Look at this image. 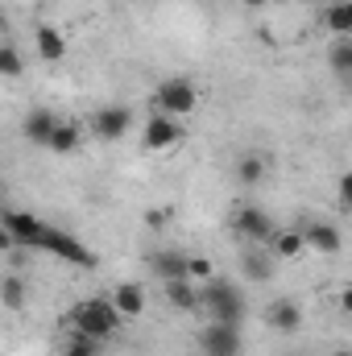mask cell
<instances>
[{
    "label": "cell",
    "mask_w": 352,
    "mask_h": 356,
    "mask_svg": "<svg viewBox=\"0 0 352 356\" xmlns=\"http://www.w3.org/2000/svg\"><path fill=\"white\" fill-rule=\"evenodd\" d=\"M199 311H207L216 323H237L241 327V319H245V294L232 286V282H224V277H207V286L199 290Z\"/></svg>",
    "instance_id": "6da1fadb"
},
{
    "label": "cell",
    "mask_w": 352,
    "mask_h": 356,
    "mask_svg": "<svg viewBox=\"0 0 352 356\" xmlns=\"http://www.w3.org/2000/svg\"><path fill=\"white\" fill-rule=\"evenodd\" d=\"M71 323H75V336H88V340H108L116 327H120V315L108 298H83L71 307Z\"/></svg>",
    "instance_id": "7a4b0ae2"
},
{
    "label": "cell",
    "mask_w": 352,
    "mask_h": 356,
    "mask_svg": "<svg viewBox=\"0 0 352 356\" xmlns=\"http://www.w3.org/2000/svg\"><path fill=\"white\" fill-rule=\"evenodd\" d=\"M29 249H42V253H54V257H63L67 266H83L91 269L95 266V257H91V249L79 241V236H71V232H63V228H54V224H38V236H33V245Z\"/></svg>",
    "instance_id": "3957f363"
},
{
    "label": "cell",
    "mask_w": 352,
    "mask_h": 356,
    "mask_svg": "<svg viewBox=\"0 0 352 356\" xmlns=\"http://www.w3.org/2000/svg\"><path fill=\"white\" fill-rule=\"evenodd\" d=\"M195 104H199V91H195V83L186 75H170V79H162L154 88V108L162 116H175V120L178 116H191Z\"/></svg>",
    "instance_id": "277c9868"
},
{
    "label": "cell",
    "mask_w": 352,
    "mask_h": 356,
    "mask_svg": "<svg viewBox=\"0 0 352 356\" xmlns=\"http://www.w3.org/2000/svg\"><path fill=\"white\" fill-rule=\"evenodd\" d=\"M199 353L203 356H241V327L211 319V323L199 332Z\"/></svg>",
    "instance_id": "5b68a950"
},
{
    "label": "cell",
    "mask_w": 352,
    "mask_h": 356,
    "mask_svg": "<svg viewBox=\"0 0 352 356\" xmlns=\"http://www.w3.org/2000/svg\"><path fill=\"white\" fill-rule=\"evenodd\" d=\"M232 228H237V236H241L245 245H265V241L278 232V228H273V220L265 216L262 207H237Z\"/></svg>",
    "instance_id": "8992f818"
},
{
    "label": "cell",
    "mask_w": 352,
    "mask_h": 356,
    "mask_svg": "<svg viewBox=\"0 0 352 356\" xmlns=\"http://www.w3.org/2000/svg\"><path fill=\"white\" fill-rule=\"evenodd\" d=\"M129 124H133V112H129L125 104H104V108L91 116V133H95L99 141H120V137L129 133Z\"/></svg>",
    "instance_id": "52a82bcc"
},
{
    "label": "cell",
    "mask_w": 352,
    "mask_h": 356,
    "mask_svg": "<svg viewBox=\"0 0 352 356\" xmlns=\"http://www.w3.org/2000/svg\"><path fill=\"white\" fill-rule=\"evenodd\" d=\"M141 141H145V149H175L178 141H182V124H178L175 116H162V112H154V116L145 120V133H141Z\"/></svg>",
    "instance_id": "ba28073f"
},
{
    "label": "cell",
    "mask_w": 352,
    "mask_h": 356,
    "mask_svg": "<svg viewBox=\"0 0 352 356\" xmlns=\"http://www.w3.org/2000/svg\"><path fill=\"white\" fill-rule=\"evenodd\" d=\"M303 245L315 249V253H323V257H336L340 245H344V236H340V228H336L332 220H311V224L303 228Z\"/></svg>",
    "instance_id": "9c48e42d"
},
{
    "label": "cell",
    "mask_w": 352,
    "mask_h": 356,
    "mask_svg": "<svg viewBox=\"0 0 352 356\" xmlns=\"http://www.w3.org/2000/svg\"><path fill=\"white\" fill-rule=\"evenodd\" d=\"M265 323H269L273 332H282V336H294V332L303 327V307H298L294 298H273L269 311H265Z\"/></svg>",
    "instance_id": "30bf717a"
},
{
    "label": "cell",
    "mask_w": 352,
    "mask_h": 356,
    "mask_svg": "<svg viewBox=\"0 0 352 356\" xmlns=\"http://www.w3.org/2000/svg\"><path fill=\"white\" fill-rule=\"evenodd\" d=\"M112 307H116V315L120 319H137V315H145V290L141 286H133V282H120L116 290H112V298H108Z\"/></svg>",
    "instance_id": "8fae6325"
},
{
    "label": "cell",
    "mask_w": 352,
    "mask_h": 356,
    "mask_svg": "<svg viewBox=\"0 0 352 356\" xmlns=\"http://www.w3.org/2000/svg\"><path fill=\"white\" fill-rule=\"evenodd\" d=\"M186 253H178V249H158L154 257H150V269H154V277H162V282H175V277H186Z\"/></svg>",
    "instance_id": "7c38bea8"
},
{
    "label": "cell",
    "mask_w": 352,
    "mask_h": 356,
    "mask_svg": "<svg viewBox=\"0 0 352 356\" xmlns=\"http://www.w3.org/2000/svg\"><path fill=\"white\" fill-rule=\"evenodd\" d=\"M79 145H83V129L75 120H58L46 137V149H54V154H75Z\"/></svg>",
    "instance_id": "4fadbf2b"
},
{
    "label": "cell",
    "mask_w": 352,
    "mask_h": 356,
    "mask_svg": "<svg viewBox=\"0 0 352 356\" xmlns=\"http://www.w3.org/2000/svg\"><path fill=\"white\" fill-rule=\"evenodd\" d=\"M58 124V116L50 112V108H33L29 116H25V124H21V133H25V141H33V145H42L46 149V137H50V129Z\"/></svg>",
    "instance_id": "5bb4252c"
},
{
    "label": "cell",
    "mask_w": 352,
    "mask_h": 356,
    "mask_svg": "<svg viewBox=\"0 0 352 356\" xmlns=\"http://www.w3.org/2000/svg\"><path fill=\"white\" fill-rule=\"evenodd\" d=\"M166 286V302L175 307V311H199V290L191 286V277H175V282H162Z\"/></svg>",
    "instance_id": "9a60e30c"
},
{
    "label": "cell",
    "mask_w": 352,
    "mask_h": 356,
    "mask_svg": "<svg viewBox=\"0 0 352 356\" xmlns=\"http://www.w3.org/2000/svg\"><path fill=\"white\" fill-rule=\"evenodd\" d=\"M241 273L253 277V282H269V277H273V257L265 253L262 245H249L245 257H241Z\"/></svg>",
    "instance_id": "2e32d148"
},
{
    "label": "cell",
    "mask_w": 352,
    "mask_h": 356,
    "mask_svg": "<svg viewBox=\"0 0 352 356\" xmlns=\"http://www.w3.org/2000/svg\"><path fill=\"white\" fill-rule=\"evenodd\" d=\"M0 302H4L8 311H21V307L29 302V286H25V277H21V273L0 277Z\"/></svg>",
    "instance_id": "e0dca14e"
},
{
    "label": "cell",
    "mask_w": 352,
    "mask_h": 356,
    "mask_svg": "<svg viewBox=\"0 0 352 356\" xmlns=\"http://www.w3.org/2000/svg\"><path fill=\"white\" fill-rule=\"evenodd\" d=\"M33 42H38V54H42L46 63H58V58L67 54V38H63L58 29H50V25H42Z\"/></svg>",
    "instance_id": "ac0fdd59"
},
{
    "label": "cell",
    "mask_w": 352,
    "mask_h": 356,
    "mask_svg": "<svg viewBox=\"0 0 352 356\" xmlns=\"http://www.w3.org/2000/svg\"><path fill=\"white\" fill-rule=\"evenodd\" d=\"M328 63H332V71H336L340 79H349V75H352V33H344V38H336V42H332Z\"/></svg>",
    "instance_id": "d6986e66"
},
{
    "label": "cell",
    "mask_w": 352,
    "mask_h": 356,
    "mask_svg": "<svg viewBox=\"0 0 352 356\" xmlns=\"http://www.w3.org/2000/svg\"><path fill=\"white\" fill-rule=\"evenodd\" d=\"M265 158L262 154H241V162H237V182H245V186H257L265 178Z\"/></svg>",
    "instance_id": "ffe728a7"
},
{
    "label": "cell",
    "mask_w": 352,
    "mask_h": 356,
    "mask_svg": "<svg viewBox=\"0 0 352 356\" xmlns=\"http://www.w3.org/2000/svg\"><path fill=\"white\" fill-rule=\"evenodd\" d=\"M323 21H328V29H332L336 38H344V33H352V4H349V0H336V4H328Z\"/></svg>",
    "instance_id": "44dd1931"
},
{
    "label": "cell",
    "mask_w": 352,
    "mask_h": 356,
    "mask_svg": "<svg viewBox=\"0 0 352 356\" xmlns=\"http://www.w3.org/2000/svg\"><path fill=\"white\" fill-rule=\"evenodd\" d=\"M273 257H298L307 245H303V232H273Z\"/></svg>",
    "instance_id": "7402d4cb"
},
{
    "label": "cell",
    "mask_w": 352,
    "mask_h": 356,
    "mask_svg": "<svg viewBox=\"0 0 352 356\" xmlns=\"http://www.w3.org/2000/svg\"><path fill=\"white\" fill-rule=\"evenodd\" d=\"M25 71V58L17 46H0V79H21Z\"/></svg>",
    "instance_id": "603a6c76"
},
{
    "label": "cell",
    "mask_w": 352,
    "mask_h": 356,
    "mask_svg": "<svg viewBox=\"0 0 352 356\" xmlns=\"http://www.w3.org/2000/svg\"><path fill=\"white\" fill-rule=\"evenodd\" d=\"M67 356H99V344L88 340V336H75V340L67 344Z\"/></svg>",
    "instance_id": "cb8c5ba5"
},
{
    "label": "cell",
    "mask_w": 352,
    "mask_h": 356,
    "mask_svg": "<svg viewBox=\"0 0 352 356\" xmlns=\"http://www.w3.org/2000/svg\"><path fill=\"white\" fill-rule=\"evenodd\" d=\"M186 277H203L207 282V277H216V269H211V261H203V257H191L186 261Z\"/></svg>",
    "instance_id": "d4e9b609"
},
{
    "label": "cell",
    "mask_w": 352,
    "mask_h": 356,
    "mask_svg": "<svg viewBox=\"0 0 352 356\" xmlns=\"http://www.w3.org/2000/svg\"><path fill=\"white\" fill-rule=\"evenodd\" d=\"M340 203H344V207L352 203V178H349V175L340 178Z\"/></svg>",
    "instance_id": "484cf974"
},
{
    "label": "cell",
    "mask_w": 352,
    "mask_h": 356,
    "mask_svg": "<svg viewBox=\"0 0 352 356\" xmlns=\"http://www.w3.org/2000/svg\"><path fill=\"white\" fill-rule=\"evenodd\" d=\"M8 249H17V241H13V236H8V228L0 224V253H8Z\"/></svg>",
    "instance_id": "4316f807"
},
{
    "label": "cell",
    "mask_w": 352,
    "mask_h": 356,
    "mask_svg": "<svg viewBox=\"0 0 352 356\" xmlns=\"http://www.w3.org/2000/svg\"><path fill=\"white\" fill-rule=\"evenodd\" d=\"M145 224H150V228H162V224H166V211H150Z\"/></svg>",
    "instance_id": "83f0119b"
},
{
    "label": "cell",
    "mask_w": 352,
    "mask_h": 356,
    "mask_svg": "<svg viewBox=\"0 0 352 356\" xmlns=\"http://www.w3.org/2000/svg\"><path fill=\"white\" fill-rule=\"evenodd\" d=\"M4 25H8V17H4V13H0V33H4Z\"/></svg>",
    "instance_id": "f1b7e54d"
},
{
    "label": "cell",
    "mask_w": 352,
    "mask_h": 356,
    "mask_svg": "<svg viewBox=\"0 0 352 356\" xmlns=\"http://www.w3.org/2000/svg\"><path fill=\"white\" fill-rule=\"evenodd\" d=\"M245 4H249V8H257V4H265V0H245Z\"/></svg>",
    "instance_id": "f546056e"
},
{
    "label": "cell",
    "mask_w": 352,
    "mask_h": 356,
    "mask_svg": "<svg viewBox=\"0 0 352 356\" xmlns=\"http://www.w3.org/2000/svg\"><path fill=\"white\" fill-rule=\"evenodd\" d=\"M336 356H352V353H349V348H340V353H336Z\"/></svg>",
    "instance_id": "4dcf8cb0"
},
{
    "label": "cell",
    "mask_w": 352,
    "mask_h": 356,
    "mask_svg": "<svg viewBox=\"0 0 352 356\" xmlns=\"http://www.w3.org/2000/svg\"><path fill=\"white\" fill-rule=\"evenodd\" d=\"M186 356H203V353H186Z\"/></svg>",
    "instance_id": "1f68e13d"
}]
</instances>
